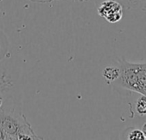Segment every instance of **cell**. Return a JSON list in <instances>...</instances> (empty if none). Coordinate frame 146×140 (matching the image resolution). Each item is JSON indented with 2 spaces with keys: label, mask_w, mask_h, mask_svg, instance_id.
<instances>
[{
  "label": "cell",
  "mask_w": 146,
  "mask_h": 140,
  "mask_svg": "<svg viewBox=\"0 0 146 140\" xmlns=\"http://www.w3.org/2000/svg\"><path fill=\"white\" fill-rule=\"evenodd\" d=\"M0 128L5 139H43L34 133L23 115L14 111L0 110Z\"/></svg>",
  "instance_id": "obj_1"
},
{
  "label": "cell",
  "mask_w": 146,
  "mask_h": 140,
  "mask_svg": "<svg viewBox=\"0 0 146 140\" xmlns=\"http://www.w3.org/2000/svg\"><path fill=\"white\" fill-rule=\"evenodd\" d=\"M99 16L110 23L119 22L123 16V6L118 0H105L98 6Z\"/></svg>",
  "instance_id": "obj_2"
},
{
  "label": "cell",
  "mask_w": 146,
  "mask_h": 140,
  "mask_svg": "<svg viewBox=\"0 0 146 140\" xmlns=\"http://www.w3.org/2000/svg\"><path fill=\"white\" fill-rule=\"evenodd\" d=\"M135 72L137 78L135 92L146 96V62H135Z\"/></svg>",
  "instance_id": "obj_3"
},
{
  "label": "cell",
  "mask_w": 146,
  "mask_h": 140,
  "mask_svg": "<svg viewBox=\"0 0 146 140\" xmlns=\"http://www.w3.org/2000/svg\"><path fill=\"white\" fill-rule=\"evenodd\" d=\"M120 76V68L119 67H106L103 70V77L105 79L108 84L115 82Z\"/></svg>",
  "instance_id": "obj_4"
},
{
  "label": "cell",
  "mask_w": 146,
  "mask_h": 140,
  "mask_svg": "<svg viewBox=\"0 0 146 140\" xmlns=\"http://www.w3.org/2000/svg\"><path fill=\"white\" fill-rule=\"evenodd\" d=\"M127 9H135L146 12V0H118Z\"/></svg>",
  "instance_id": "obj_5"
},
{
  "label": "cell",
  "mask_w": 146,
  "mask_h": 140,
  "mask_svg": "<svg viewBox=\"0 0 146 140\" xmlns=\"http://www.w3.org/2000/svg\"><path fill=\"white\" fill-rule=\"evenodd\" d=\"M127 133H123V139L129 140H145V137L142 132V130H139L136 128H127Z\"/></svg>",
  "instance_id": "obj_6"
},
{
  "label": "cell",
  "mask_w": 146,
  "mask_h": 140,
  "mask_svg": "<svg viewBox=\"0 0 146 140\" xmlns=\"http://www.w3.org/2000/svg\"><path fill=\"white\" fill-rule=\"evenodd\" d=\"M136 107V111L140 116H145L146 115V96L142 95L140 97L135 104Z\"/></svg>",
  "instance_id": "obj_7"
},
{
  "label": "cell",
  "mask_w": 146,
  "mask_h": 140,
  "mask_svg": "<svg viewBox=\"0 0 146 140\" xmlns=\"http://www.w3.org/2000/svg\"><path fill=\"white\" fill-rule=\"evenodd\" d=\"M33 3H51L53 1H57V0H28Z\"/></svg>",
  "instance_id": "obj_8"
},
{
  "label": "cell",
  "mask_w": 146,
  "mask_h": 140,
  "mask_svg": "<svg viewBox=\"0 0 146 140\" xmlns=\"http://www.w3.org/2000/svg\"><path fill=\"white\" fill-rule=\"evenodd\" d=\"M3 104H4V99H3V97L0 94V110H3Z\"/></svg>",
  "instance_id": "obj_9"
},
{
  "label": "cell",
  "mask_w": 146,
  "mask_h": 140,
  "mask_svg": "<svg viewBox=\"0 0 146 140\" xmlns=\"http://www.w3.org/2000/svg\"><path fill=\"white\" fill-rule=\"evenodd\" d=\"M142 132H143V133H144V135H145V139H146V122L144 124V126H143Z\"/></svg>",
  "instance_id": "obj_10"
},
{
  "label": "cell",
  "mask_w": 146,
  "mask_h": 140,
  "mask_svg": "<svg viewBox=\"0 0 146 140\" xmlns=\"http://www.w3.org/2000/svg\"><path fill=\"white\" fill-rule=\"evenodd\" d=\"M104 1H105V0H94V2H95V4L97 5V6H98L102 2H104Z\"/></svg>",
  "instance_id": "obj_11"
},
{
  "label": "cell",
  "mask_w": 146,
  "mask_h": 140,
  "mask_svg": "<svg viewBox=\"0 0 146 140\" xmlns=\"http://www.w3.org/2000/svg\"><path fill=\"white\" fill-rule=\"evenodd\" d=\"M72 1H74V2H86L88 0H72Z\"/></svg>",
  "instance_id": "obj_12"
},
{
  "label": "cell",
  "mask_w": 146,
  "mask_h": 140,
  "mask_svg": "<svg viewBox=\"0 0 146 140\" xmlns=\"http://www.w3.org/2000/svg\"><path fill=\"white\" fill-rule=\"evenodd\" d=\"M0 49H1V44H0Z\"/></svg>",
  "instance_id": "obj_13"
}]
</instances>
